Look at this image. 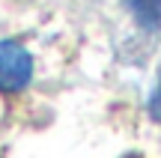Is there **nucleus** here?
Wrapping results in <instances>:
<instances>
[{
    "label": "nucleus",
    "mask_w": 161,
    "mask_h": 158,
    "mask_svg": "<svg viewBox=\"0 0 161 158\" xmlns=\"http://www.w3.org/2000/svg\"><path fill=\"white\" fill-rule=\"evenodd\" d=\"M36 60L18 39H0V93L18 95L33 84Z\"/></svg>",
    "instance_id": "1"
},
{
    "label": "nucleus",
    "mask_w": 161,
    "mask_h": 158,
    "mask_svg": "<svg viewBox=\"0 0 161 158\" xmlns=\"http://www.w3.org/2000/svg\"><path fill=\"white\" fill-rule=\"evenodd\" d=\"M122 6L143 36L161 33V0H122Z\"/></svg>",
    "instance_id": "2"
},
{
    "label": "nucleus",
    "mask_w": 161,
    "mask_h": 158,
    "mask_svg": "<svg viewBox=\"0 0 161 158\" xmlns=\"http://www.w3.org/2000/svg\"><path fill=\"white\" fill-rule=\"evenodd\" d=\"M146 113H149L152 123L161 125V66H158V72H155V81H152L149 95H146Z\"/></svg>",
    "instance_id": "3"
},
{
    "label": "nucleus",
    "mask_w": 161,
    "mask_h": 158,
    "mask_svg": "<svg viewBox=\"0 0 161 158\" xmlns=\"http://www.w3.org/2000/svg\"><path fill=\"white\" fill-rule=\"evenodd\" d=\"M122 158H140V155H134V152H128V155H122Z\"/></svg>",
    "instance_id": "4"
}]
</instances>
